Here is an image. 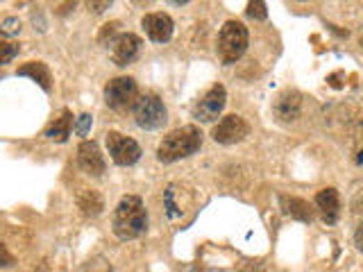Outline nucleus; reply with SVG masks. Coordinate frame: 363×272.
Wrapping results in <instances>:
<instances>
[{
	"label": "nucleus",
	"mask_w": 363,
	"mask_h": 272,
	"mask_svg": "<svg viewBox=\"0 0 363 272\" xmlns=\"http://www.w3.org/2000/svg\"><path fill=\"white\" fill-rule=\"evenodd\" d=\"M354 243H357V247L363 252V225L357 230V234H354Z\"/></svg>",
	"instance_id": "nucleus-23"
},
{
	"label": "nucleus",
	"mask_w": 363,
	"mask_h": 272,
	"mask_svg": "<svg viewBox=\"0 0 363 272\" xmlns=\"http://www.w3.org/2000/svg\"><path fill=\"white\" fill-rule=\"evenodd\" d=\"M247 16L255 18V21H264L268 16L266 3H261V0H252V3H247Z\"/></svg>",
	"instance_id": "nucleus-19"
},
{
	"label": "nucleus",
	"mask_w": 363,
	"mask_h": 272,
	"mask_svg": "<svg viewBox=\"0 0 363 272\" xmlns=\"http://www.w3.org/2000/svg\"><path fill=\"white\" fill-rule=\"evenodd\" d=\"M315 207L320 209L323 220H325L327 225H334V222L338 220V213H340V198H338V191H336V188H323V191L315 196Z\"/></svg>",
	"instance_id": "nucleus-13"
},
{
	"label": "nucleus",
	"mask_w": 363,
	"mask_h": 272,
	"mask_svg": "<svg viewBox=\"0 0 363 272\" xmlns=\"http://www.w3.org/2000/svg\"><path fill=\"white\" fill-rule=\"evenodd\" d=\"M141 50V39L132 32L118 34L111 43V60L116 66H128L136 60V55Z\"/></svg>",
	"instance_id": "nucleus-9"
},
{
	"label": "nucleus",
	"mask_w": 363,
	"mask_h": 272,
	"mask_svg": "<svg viewBox=\"0 0 363 272\" xmlns=\"http://www.w3.org/2000/svg\"><path fill=\"white\" fill-rule=\"evenodd\" d=\"M200 147H202V132L196 125H184V128L173 130L164 136V141L157 147V157L159 162L173 164L179 162V159L196 154Z\"/></svg>",
	"instance_id": "nucleus-2"
},
{
	"label": "nucleus",
	"mask_w": 363,
	"mask_h": 272,
	"mask_svg": "<svg viewBox=\"0 0 363 272\" xmlns=\"http://www.w3.org/2000/svg\"><path fill=\"white\" fill-rule=\"evenodd\" d=\"M302 113V96L298 91H284L275 102V116L281 123H291Z\"/></svg>",
	"instance_id": "nucleus-12"
},
{
	"label": "nucleus",
	"mask_w": 363,
	"mask_h": 272,
	"mask_svg": "<svg viewBox=\"0 0 363 272\" xmlns=\"http://www.w3.org/2000/svg\"><path fill=\"white\" fill-rule=\"evenodd\" d=\"M243 272H264V270H261V268H257V266H250V268H245Z\"/></svg>",
	"instance_id": "nucleus-26"
},
{
	"label": "nucleus",
	"mask_w": 363,
	"mask_h": 272,
	"mask_svg": "<svg viewBox=\"0 0 363 272\" xmlns=\"http://www.w3.org/2000/svg\"><path fill=\"white\" fill-rule=\"evenodd\" d=\"M247 28L241 21H227L218 34V57L223 64H234L247 50Z\"/></svg>",
	"instance_id": "nucleus-3"
},
{
	"label": "nucleus",
	"mask_w": 363,
	"mask_h": 272,
	"mask_svg": "<svg viewBox=\"0 0 363 272\" xmlns=\"http://www.w3.org/2000/svg\"><path fill=\"white\" fill-rule=\"evenodd\" d=\"M227 102V91L223 84H213L207 94H204L196 105H193V118H198L200 123H211L220 116V111L225 109Z\"/></svg>",
	"instance_id": "nucleus-6"
},
{
	"label": "nucleus",
	"mask_w": 363,
	"mask_h": 272,
	"mask_svg": "<svg viewBox=\"0 0 363 272\" xmlns=\"http://www.w3.org/2000/svg\"><path fill=\"white\" fill-rule=\"evenodd\" d=\"M247 134H250V125L241 116H236V113H230V116H225L211 130L213 141L216 143H223V145H232V143L243 141Z\"/></svg>",
	"instance_id": "nucleus-8"
},
{
	"label": "nucleus",
	"mask_w": 363,
	"mask_h": 272,
	"mask_svg": "<svg viewBox=\"0 0 363 272\" xmlns=\"http://www.w3.org/2000/svg\"><path fill=\"white\" fill-rule=\"evenodd\" d=\"M77 162H79V168L84 170V173L94 175V177H100L105 173V159L100 154V147L96 141H82L77 147Z\"/></svg>",
	"instance_id": "nucleus-11"
},
{
	"label": "nucleus",
	"mask_w": 363,
	"mask_h": 272,
	"mask_svg": "<svg viewBox=\"0 0 363 272\" xmlns=\"http://www.w3.org/2000/svg\"><path fill=\"white\" fill-rule=\"evenodd\" d=\"M139 98V86H136L134 77H113L105 86V102L113 111L134 109Z\"/></svg>",
	"instance_id": "nucleus-4"
},
{
	"label": "nucleus",
	"mask_w": 363,
	"mask_h": 272,
	"mask_svg": "<svg viewBox=\"0 0 363 272\" xmlns=\"http://www.w3.org/2000/svg\"><path fill=\"white\" fill-rule=\"evenodd\" d=\"M116 28H118V23H107V26L102 28V32H100V43H105L107 37H111V34L116 32Z\"/></svg>",
	"instance_id": "nucleus-22"
},
{
	"label": "nucleus",
	"mask_w": 363,
	"mask_h": 272,
	"mask_svg": "<svg viewBox=\"0 0 363 272\" xmlns=\"http://www.w3.org/2000/svg\"><path fill=\"white\" fill-rule=\"evenodd\" d=\"M107 147H109V154L113 159V164L118 166H132L141 159V147L134 139L118 132H109L107 134Z\"/></svg>",
	"instance_id": "nucleus-7"
},
{
	"label": "nucleus",
	"mask_w": 363,
	"mask_h": 272,
	"mask_svg": "<svg viewBox=\"0 0 363 272\" xmlns=\"http://www.w3.org/2000/svg\"><path fill=\"white\" fill-rule=\"evenodd\" d=\"M141 23H143L145 34L155 43H166V41H170V37H173V18H170L168 14H164V11L145 14Z\"/></svg>",
	"instance_id": "nucleus-10"
},
{
	"label": "nucleus",
	"mask_w": 363,
	"mask_h": 272,
	"mask_svg": "<svg viewBox=\"0 0 363 272\" xmlns=\"http://www.w3.org/2000/svg\"><path fill=\"white\" fill-rule=\"evenodd\" d=\"M16 75H23V77H30L34 79L43 91H50V71H48V66H45L43 62H28V64H23Z\"/></svg>",
	"instance_id": "nucleus-15"
},
{
	"label": "nucleus",
	"mask_w": 363,
	"mask_h": 272,
	"mask_svg": "<svg viewBox=\"0 0 363 272\" xmlns=\"http://www.w3.org/2000/svg\"><path fill=\"white\" fill-rule=\"evenodd\" d=\"M147 230V213L139 196H125L113 211V234L121 241L139 238Z\"/></svg>",
	"instance_id": "nucleus-1"
},
{
	"label": "nucleus",
	"mask_w": 363,
	"mask_h": 272,
	"mask_svg": "<svg viewBox=\"0 0 363 272\" xmlns=\"http://www.w3.org/2000/svg\"><path fill=\"white\" fill-rule=\"evenodd\" d=\"M71 125H73V113L64 109L60 116H57L48 128H45V136L57 143H64L68 139V134H71Z\"/></svg>",
	"instance_id": "nucleus-16"
},
{
	"label": "nucleus",
	"mask_w": 363,
	"mask_h": 272,
	"mask_svg": "<svg viewBox=\"0 0 363 272\" xmlns=\"http://www.w3.org/2000/svg\"><path fill=\"white\" fill-rule=\"evenodd\" d=\"M134 118L141 130H159L168 123V111L164 107V102L159 100V96L145 94L139 98V102H136Z\"/></svg>",
	"instance_id": "nucleus-5"
},
{
	"label": "nucleus",
	"mask_w": 363,
	"mask_h": 272,
	"mask_svg": "<svg viewBox=\"0 0 363 272\" xmlns=\"http://www.w3.org/2000/svg\"><path fill=\"white\" fill-rule=\"evenodd\" d=\"M18 30H21L18 18H5L3 21V34H5V37H9V34H16Z\"/></svg>",
	"instance_id": "nucleus-21"
},
{
	"label": "nucleus",
	"mask_w": 363,
	"mask_h": 272,
	"mask_svg": "<svg viewBox=\"0 0 363 272\" xmlns=\"http://www.w3.org/2000/svg\"><path fill=\"white\" fill-rule=\"evenodd\" d=\"M361 45H363V37H361Z\"/></svg>",
	"instance_id": "nucleus-27"
},
{
	"label": "nucleus",
	"mask_w": 363,
	"mask_h": 272,
	"mask_svg": "<svg viewBox=\"0 0 363 272\" xmlns=\"http://www.w3.org/2000/svg\"><path fill=\"white\" fill-rule=\"evenodd\" d=\"M3 261H5V266H9V264H11V256L7 254V247H3Z\"/></svg>",
	"instance_id": "nucleus-25"
},
{
	"label": "nucleus",
	"mask_w": 363,
	"mask_h": 272,
	"mask_svg": "<svg viewBox=\"0 0 363 272\" xmlns=\"http://www.w3.org/2000/svg\"><path fill=\"white\" fill-rule=\"evenodd\" d=\"M111 3H89V7H94L96 14H100V11H105Z\"/></svg>",
	"instance_id": "nucleus-24"
},
{
	"label": "nucleus",
	"mask_w": 363,
	"mask_h": 272,
	"mask_svg": "<svg viewBox=\"0 0 363 272\" xmlns=\"http://www.w3.org/2000/svg\"><path fill=\"white\" fill-rule=\"evenodd\" d=\"M77 207L79 211H82L86 218H96V215L102 213V209H105V202H102L100 193L94 191V188H84L82 193L77 196Z\"/></svg>",
	"instance_id": "nucleus-17"
},
{
	"label": "nucleus",
	"mask_w": 363,
	"mask_h": 272,
	"mask_svg": "<svg viewBox=\"0 0 363 272\" xmlns=\"http://www.w3.org/2000/svg\"><path fill=\"white\" fill-rule=\"evenodd\" d=\"M279 204H281V211L286 215H291V218H295V220H302V222H311L313 220V211L309 207V202H304L300 198L281 196Z\"/></svg>",
	"instance_id": "nucleus-14"
},
{
	"label": "nucleus",
	"mask_w": 363,
	"mask_h": 272,
	"mask_svg": "<svg viewBox=\"0 0 363 272\" xmlns=\"http://www.w3.org/2000/svg\"><path fill=\"white\" fill-rule=\"evenodd\" d=\"M89 130H91V116H89V113H79L77 120H75V132L79 136H86Z\"/></svg>",
	"instance_id": "nucleus-20"
},
{
	"label": "nucleus",
	"mask_w": 363,
	"mask_h": 272,
	"mask_svg": "<svg viewBox=\"0 0 363 272\" xmlns=\"http://www.w3.org/2000/svg\"><path fill=\"white\" fill-rule=\"evenodd\" d=\"M0 50H3V55H0V62L3 64H9L11 60H14V55H18V43H11V41H7V39H3L0 41Z\"/></svg>",
	"instance_id": "nucleus-18"
}]
</instances>
